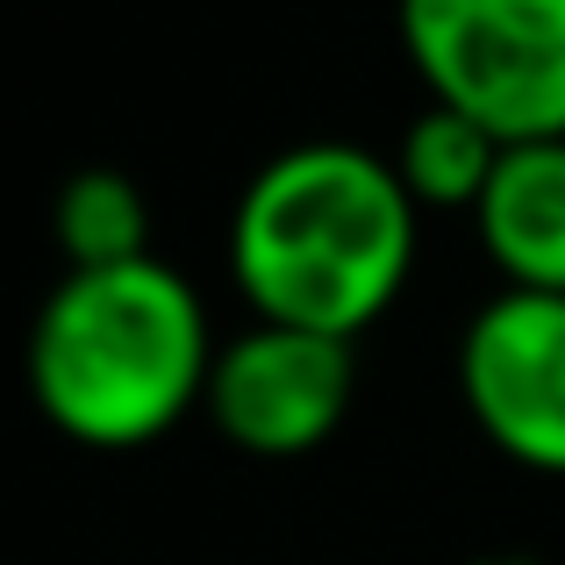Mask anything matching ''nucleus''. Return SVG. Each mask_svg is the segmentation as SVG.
I'll use <instances>...</instances> for the list:
<instances>
[{
    "label": "nucleus",
    "mask_w": 565,
    "mask_h": 565,
    "mask_svg": "<svg viewBox=\"0 0 565 565\" xmlns=\"http://www.w3.org/2000/svg\"><path fill=\"white\" fill-rule=\"evenodd\" d=\"M423 207L394 158L365 143H294L265 158L230 207V279L250 322L359 344L415 273Z\"/></svg>",
    "instance_id": "nucleus-1"
},
{
    "label": "nucleus",
    "mask_w": 565,
    "mask_h": 565,
    "mask_svg": "<svg viewBox=\"0 0 565 565\" xmlns=\"http://www.w3.org/2000/svg\"><path fill=\"white\" fill-rule=\"evenodd\" d=\"M215 330L166 258L65 273L29 322V401L86 451L158 444L207 401Z\"/></svg>",
    "instance_id": "nucleus-2"
},
{
    "label": "nucleus",
    "mask_w": 565,
    "mask_h": 565,
    "mask_svg": "<svg viewBox=\"0 0 565 565\" xmlns=\"http://www.w3.org/2000/svg\"><path fill=\"white\" fill-rule=\"evenodd\" d=\"M394 22L437 108L501 143L565 137V0H394Z\"/></svg>",
    "instance_id": "nucleus-3"
},
{
    "label": "nucleus",
    "mask_w": 565,
    "mask_h": 565,
    "mask_svg": "<svg viewBox=\"0 0 565 565\" xmlns=\"http://www.w3.org/2000/svg\"><path fill=\"white\" fill-rule=\"evenodd\" d=\"M359 394V351L344 337L250 322L215 351L201 415L250 458H301L337 437Z\"/></svg>",
    "instance_id": "nucleus-4"
},
{
    "label": "nucleus",
    "mask_w": 565,
    "mask_h": 565,
    "mask_svg": "<svg viewBox=\"0 0 565 565\" xmlns=\"http://www.w3.org/2000/svg\"><path fill=\"white\" fill-rule=\"evenodd\" d=\"M458 394L501 458L565 480V294H494L458 337Z\"/></svg>",
    "instance_id": "nucleus-5"
},
{
    "label": "nucleus",
    "mask_w": 565,
    "mask_h": 565,
    "mask_svg": "<svg viewBox=\"0 0 565 565\" xmlns=\"http://www.w3.org/2000/svg\"><path fill=\"white\" fill-rule=\"evenodd\" d=\"M472 230L515 294H565V137L509 143Z\"/></svg>",
    "instance_id": "nucleus-6"
},
{
    "label": "nucleus",
    "mask_w": 565,
    "mask_h": 565,
    "mask_svg": "<svg viewBox=\"0 0 565 565\" xmlns=\"http://www.w3.org/2000/svg\"><path fill=\"white\" fill-rule=\"evenodd\" d=\"M509 143L494 137V129L466 122L458 108H437V100H423L415 108V122L401 129L394 143V172L401 186H408L415 207H480L487 186H494V166Z\"/></svg>",
    "instance_id": "nucleus-7"
},
{
    "label": "nucleus",
    "mask_w": 565,
    "mask_h": 565,
    "mask_svg": "<svg viewBox=\"0 0 565 565\" xmlns=\"http://www.w3.org/2000/svg\"><path fill=\"white\" fill-rule=\"evenodd\" d=\"M51 236L65 250V273H100V265H137L151 258V201L129 172L86 166L57 186Z\"/></svg>",
    "instance_id": "nucleus-8"
}]
</instances>
